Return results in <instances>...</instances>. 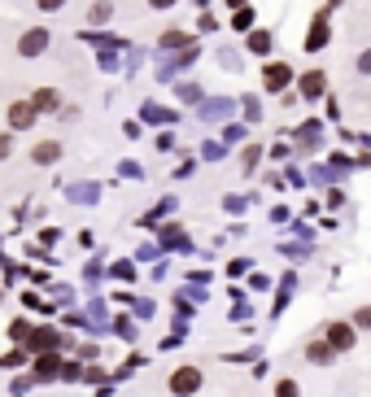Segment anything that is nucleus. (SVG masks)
Wrapping results in <instances>:
<instances>
[{
  "label": "nucleus",
  "instance_id": "obj_1",
  "mask_svg": "<svg viewBox=\"0 0 371 397\" xmlns=\"http://www.w3.org/2000/svg\"><path fill=\"white\" fill-rule=\"evenodd\" d=\"M201 384H205V375L197 371V367H180L171 375V393L175 397H192V393H201Z\"/></svg>",
  "mask_w": 371,
  "mask_h": 397
},
{
  "label": "nucleus",
  "instance_id": "obj_2",
  "mask_svg": "<svg viewBox=\"0 0 371 397\" xmlns=\"http://www.w3.org/2000/svg\"><path fill=\"white\" fill-rule=\"evenodd\" d=\"M48 44H53V36H48L44 26H35V31H26V36L18 40V57H40Z\"/></svg>",
  "mask_w": 371,
  "mask_h": 397
},
{
  "label": "nucleus",
  "instance_id": "obj_3",
  "mask_svg": "<svg viewBox=\"0 0 371 397\" xmlns=\"http://www.w3.org/2000/svg\"><path fill=\"white\" fill-rule=\"evenodd\" d=\"M324 341L332 345L336 354H345V350H354V341H358V336H354V323H328Z\"/></svg>",
  "mask_w": 371,
  "mask_h": 397
},
{
  "label": "nucleus",
  "instance_id": "obj_4",
  "mask_svg": "<svg viewBox=\"0 0 371 397\" xmlns=\"http://www.w3.org/2000/svg\"><path fill=\"white\" fill-rule=\"evenodd\" d=\"M31 123H35V105H31V101H13L9 105V127L13 131H26Z\"/></svg>",
  "mask_w": 371,
  "mask_h": 397
},
{
  "label": "nucleus",
  "instance_id": "obj_5",
  "mask_svg": "<svg viewBox=\"0 0 371 397\" xmlns=\"http://www.w3.org/2000/svg\"><path fill=\"white\" fill-rule=\"evenodd\" d=\"M57 157H61V144L57 140H40L35 148H31V162H35V166H53Z\"/></svg>",
  "mask_w": 371,
  "mask_h": 397
},
{
  "label": "nucleus",
  "instance_id": "obj_6",
  "mask_svg": "<svg viewBox=\"0 0 371 397\" xmlns=\"http://www.w3.org/2000/svg\"><path fill=\"white\" fill-rule=\"evenodd\" d=\"M31 105H35V114H48V109H57V105H61V96H57L53 88H35Z\"/></svg>",
  "mask_w": 371,
  "mask_h": 397
},
{
  "label": "nucleus",
  "instance_id": "obj_7",
  "mask_svg": "<svg viewBox=\"0 0 371 397\" xmlns=\"http://www.w3.org/2000/svg\"><path fill=\"white\" fill-rule=\"evenodd\" d=\"M332 345L328 341H310V350H306V358H310V362H319V367H324V362H332Z\"/></svg>",
  "mask_w": 371,
  "mask_h": 397
},
{
  "label": "nucleus",
  "instance_id": "obj_8",
  "mask_svg": "<svg viewBox=\"0 0 371 397\" xmlns=\"http://www.w3.org/2000/svg\"><path fill=\"white\" fill-rule=\"evenodd\" d=\"M319 92H324V75L310 70V75L301 79V96H319Z\"/></svg>",
  "mask_w": 371,
  "mask_h": 397
},
{
  "label": "nucleus",
  "instance_id": "obj_9",
  "mask_svg": "<svg viewBox=\"0 0 371 397\" xmlns=\"http://www.w3.org/2000/svg\"><path fill=\"white\" fill-rule=\"evenodd\" d=\"M57 367H61V362H57V358H48V354H44V358H35V375H40V380H53V375H57Z\"/></svg>",
  "mask_w": 371,
  "mask_h": 397
},
{
  "label": "nucleus",
  "instance_id": "obj_10",
  "mask_svg": "<svg viewBox=\"0 0 371 397\" xmlns=\"http://www.w3.org/2000/svg\"><path fill=\"white\" fill-rule=\"evenodd\" d=\"M109 13H114V5H109V0H101V5H92V9H88V22L101 26V22H109Z\"/></svg>",
  "mask_w": 371,
  "mask_h": 397
},
{
  "label": "nucleus",
  "instance_id": "obj_11",
  "mask_svg": "<svg viewBox=\"0 0 371 397\" xmlns=\"http://www.w3.org/2000/svg\"><path fill=\"white\" fill-rule=\"evenodd\" d=\"M267 84H271V88H284V84H288V65H271V70H267Z\"/></svg>",
  "mask_w": 371,
  "mask_h": 397
},
{
  "label": "nucleus",
  "instance_id": "obj_12",
  "mask_svg": "<svg viewBox=\"0 0 371 397\" xmlns=\"http://www.w3.org/2000/svg\"><path fill=\"white\" fill-rule=\"evenodd\" d=\"M249 48H253V53H267V48H271V36H267V31H258V36H249Z\"/></svg>",
  "mask_w": 371,
  "mask_h": 397
},
{
  "label": "nucleus",
  "instance_id": "obj_13",
  "mask_svg": "<svg viewBox=\"0 0 371 397\" xmlns=\"http://www.w3.org/2000/svg\"><path fill=\"white\" fill-rule=\"evenodd\" d=\"M162 44H166V48H175V44H188V36H184V31H166V36H162Z\"/></svg>",
  "mask_w": 371,
  "mask_h": 397
},
{
  "label": "nucleus",
  "instance_id": "obj_14",
  "mask_svg": "<svg viewBox=\"0 0 371 397\" xmlns=\"http://www.w3.org/2000/svg\"><path fill=\"white\" fill-rule=\"evenodd\" d=\"M354 327H371V306H363L358 314H354Z\"/></svg>",
  "mask_w": 371,
  "mask_h": 397
},
{
  "label": "nucleus",
  "instance_id": "obj_15",
  "mask_svg": "<svg viewBox=\"0 0 371 397\" xmlns=\"http://www.w3.org/2000/svg\"><path fill=\"white\" fill-rule=\"evenodd\" d=\"M249 22H253V18H249V9H240V13H236V18H232V26H236V31H245Z\"/></svg>",
  "mask_w": 371,
  "mask_h": 397
},
{
  "label": "nucleus",
  "instance_id": "obj_16",
  "mask_svg": "<svg viewBox=\"0 0 371 397\" xmlns=\"http://www.w3.org/2000/svg\"><path fill=\"white\" fill-rule=\"evenodd\" d=\"M35 345H57V332H48V327H44V332H35Z\"/></svg>",
  "mask_w": 371,
  "mask_h": 397
},
{
  "label": "nucleus",
  "instance_id": "obj_17",
  "mask_svg": "<svg viewBox=\"0 0 371 397\" xmlns=\"http://www.w3.org/2000/svg\"><path fill=\"white\" fill-rule=\"evenodd\" d=\"M276 393H280V397H297V384H293V380H284V384H280Z\"/></svg>",
  "mask_w": 371,
  "mask_h": 397
},
{
  "label": "nucleus",
  "instance_id": "obj_18",
  "mask_svg": "<svg viewBox=\"0 0 371 397\" xmlns=\"http://www.w3.org/2000/svg\"><path fill=\"white\" fill-rule=\"evenodd\" d=\"M9 153H13V140H9V136H0V162H5Z\"/></svg>",
  "mask_w": 371,
  "mask_h": 397
},
{
  "label": "nucleus",
  "instance_id": "obj_19",
  "mask_svg": "<svg viewBox=\"0 0 371 397\" xmlns=\"http://www.w3.org/2000/svg\"><path fill=\"white\" fill-rule=\"evenodd\" d=\"M358 70H363V75H371V48H367V53L358 57Z\"/></svg>",
  "mask_w": 371,
  "mask_h": 397
},
{
  "label": "nucleus",
  "instance_id": "obj_20",
  "mask_svg": "<svg viewBox=\"0 0 371 397\" xmlns=\"http://www.w3.org/2000/svg\"><path fill=\"white\" fill-rule=\"evenodd\" d=\"M66 0H40V9H61Z\"/></svg>",
  "mask_w": 371,
  "mask_h": 397
},
{
  "label": "nucleus",
  "instance_id": "obj_21",
  "mask_svg": "<svg viewBox=\"0 0 371 397\" xmlns=\"http://www.w3.org/2000/svg\"><path fill=\"white\" fill-rule=\"evenodd\" d=\"M149 5H153V9H171V5H175V0H149Z\"/></svg>",
  "mask_w": 371,
  "mask_h": 397
},
{
  "label": "nucleus",
  "instance_id": "obj_22",
  "mask_svg": "<svg viewBox=\"0 0 371 397\" xmlns=\"http://www.w3.org/2000/svg\"><path fill=\"white\" fill-rule=\"evenodd\" d=\"M232 5H245V0H232Z\"/></svg>",
  "mask_w": 371,
  "mask_h": 397
}]
</instances>
